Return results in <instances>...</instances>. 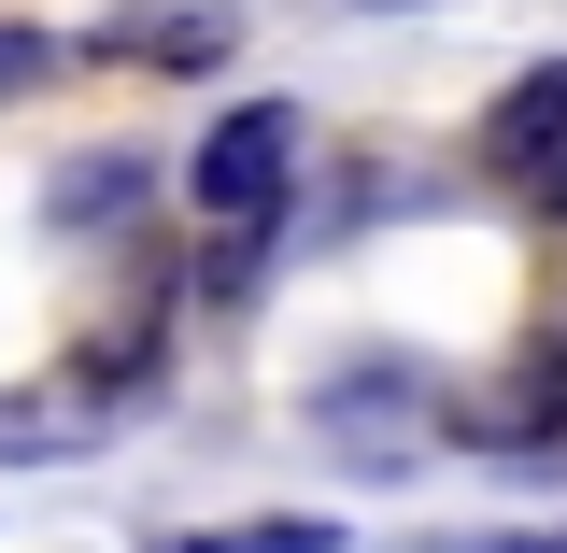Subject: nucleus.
Instances as JSON below:
<instances>
[{"label":"nucleus","instance_id":"nucleus-1","mask_svg":"<svg viewBox=\"0 0 567 553\" xmlns=\"http://www.w3.org/2000/svg\"><path fill=\"white\" fill-rule=\"evenodd\" d=\"M298 171H312V114L270 100V85H256V100H227V114L171 156V185H185L213 227H284V213H298Z\"/></svg>","mask_w":567,"mask_h":553},{"label":"nucleus","instance_id":"nucleus-2","mask_svg":"<svg viewBox=\"0 0 567 553\" xmlns=\"http://www.w3.org/2000/svg\"><path fill=\"white\" fill-rule=\"evenodd\" d=\"M171 313H185V284H142V313H100V327L58 355V398H71L85 426L156 412V398H171Z\"/></svg>","mask_w":567,"mask_h":553},{"label":"nucleus","instance_id":"nucleus-3","mask_svg":"<svg viewBox=\"0 0 567 553\" xmlns=\"http://www.w3.org/2000/svg\"><path fill=\"white\" fill-rule=\"evenodd\" d=\"M554 171H567V58H525L483 114H468V185H496V199L525 213Z\"/></svg>","mask_w":567,"mask_h":553},{"label":"nucleus","instance_id":"nucleus-4","mask_svg":"<svg viewBox=\"0 0 567 553\" xmlns=\"http://www.w3.org/2000/svg\"><path fill=\"white\" fill-rule=\"evenodd\" d=\"M454 440H468V454H525V469H539V454H567V327H525V341H511V369H496L483 398H454Z\"/></svg>","mask_w":567,"mask_h":553},{"label":"nucleus","instance_id":"nucleus-5","mask_svg":"<svg viewBox=\"0 0 567 553\" xmlns=\"http://www.w3.org/2000/svg\"><path fill=\"white\" fill-rule=\"evenodd\" d=\"M156 156L142 142H71L58 171H43V227L58 242H142V213H156Z\"/></svg>","mask_w":567,"mask_h":553},{"label":"nucleus","instance_id":"nucleus-6","mask_svg":"<svg viewBox=\"0 0 567 553\" xmlns=\"http://www.w3.org/2000/svg\"><path fill=\"white\" fill-rule=\"evenodd\" d=\"M171 71V85H213V71L241 58V29L227 14H185V0H156V14H100V29H71V71Z\"/></svg>","mask_w":567,"mask_h":553},{"label":"nucleus","instance_id":"nucleus-7","mask_svg":"<svg viewBox=\"0 0 567 553\" xmlns=\"http://www.w3.org/2000/svg\"><path fill=\"white\" fill-rule=\"evenodd\" d=\"M270 256H284V227H213L185 256V313H256L270 298Z\"/></svg>","mask_w":567,"mask_h":553},{"label":"nucleus","instance_id":"nucleus-8","mask_svg":"<svg viewBox=\"0 0 567 553\" xmlns=\"http://www.w3.org/2000/svg\"><path fill=\"white\" fill-rule=\"evenodd\" d=\"M85 440H100V426L71 412V398H0V469H58Z\"/></svg>","mask_w":567,"mask_h":553},{"label":"nucleus","instance_id":"nucleus-9","mask_svg":"<svg viewBox=\"0 0 567 553\" xmlns=\"http://www.w3.org/2000/svg\"><path fill=\"white\" fill-rule=\"evenodd\" d=\"M58 71H71V29H43V14H0V114H14V100H43Z\"/></svg>","mask_w":567,"mask_h":553},{"label":"nucleus","instance_id":"nucleus-10","mask_svg":"<svg viewBox=\"0 0 567 553\" xmlns=\"http://www.w3.org/2000/svg\"><path fill=\"white\" fill-rule=\"evenodd\" d=\"M156 553H341L327 511H270V525H213V540H156Z\"/></svg>","mask_w":567,"mask_h":553},{"label":"nucleus","instance_id":"nucleus-11","mask_svg":"<svg viewBox=\"0 0 567 553\" xmlns=\"http://www.w3.org/2000/svg\"><path fill=\"white\" fill-rule=\"evenodd\" d=\"M525 227H567V171H554V185H539V199H525Z\"/></svg>","mask_w":567,"mask_h":553},{"label":"nucleus","instance_id":"nucleus-12","mask_svg":"<svg viewBox=\"0 0 567 553\" xmlns=\"http://www.w3.org/2000/svg\"><path fill=\"white\" fill-rule=\"evenodd\" d=\"M369 14H425V0H369Z\"/></svg>","mask_w":567,"mask_h":553},{"label":"nucleus","instance_id":"nucleus-13","mask_svg":"<svg viewBox=\"0 0 567 553\" xmlns=\"http://www.w3.org/2000/svg\"><path fill=\"white\" fill-rule=\"evenodd\" d=\"M483 553H539V540H483Z\"/></svg>","mask_w":567,"mask_h":553}]
</instances>
